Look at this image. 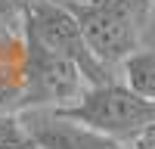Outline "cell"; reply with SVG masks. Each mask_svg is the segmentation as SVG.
I'll return each instance as SVG.
<instances>
[{"mask_svg": "<svg viewBox=\"0 0 155 149\" xmlns=\"http://www.w3.org/2000/svg\"><path fill=\"white\" fill-rule=\"evenodd\" d=\"M90 81L68 56L56 53L25 34L22 59V90L25 109H65L84 96Z\"/></svg>", "mask_w": 155, "mask_h": 149, "instance_id": "277c9868", "label": "cell"}, {"mask_svg": "<svg viewBox=\"0 0 155 149\" xmlns=\"http://www.w3.org/2000/svg\"><path fill=\"white\" fill-rule=\"evenodd\" d=\"M121 74H124V84L130 90H137L146 99H155V47L137 50L130 59H124Z\"/></svg>", "mask_w": 155, "mask_h": 149, "instance_id": "8992f818", "label": "cell"}, {"mask_svg": "<svg viewBox=\"0 0 155 149\" xmlns=\"http://www.w3.org/2000/svg\"><path fill=\"white\" fill-rule=\"evenodd\" d=\"M25 6H28V0H0V19H3V22H12V25H19V28H22Z\"/></svg>", "mask_w": 155, "mask_h": 149, "instance_id": "52a82bcc", "label": "cell"}, {"mask_svg": "<svg viewBox=\"0 0 155 149\" xmlns=\"http://www.w3.org/2000/svg\"><path fill=\"white\" fill-rule=\"evenodd\" d=\"M87 37L90 50L102 65H124L137 50L152 22L155 0H62Z\"/></svg>", "mask_w": 155, "mask_h": 149, "instance_id": "6da1fadb", "label": "cell"}, {"mask_svg": "<svg viewBox=\"0 0 155 149\" xmlns=\"http://www.w3.org/2000/svg\"><path fill=\"white\" fill-rule=\"evenodd\" d=\"M56 112L130 146H137L149 131H155V99L140 96L124 81L87 87L74 106L56 109Z\"/></svg>", "mask_w": 155, "mask_h": 149, "instance_id": "7a4b0ae2", "label": "cell"}, {"mask_svg": "<svg viewBox=\"0 0 155 149\" xmlns=\"http://www.w3.org/2000/svg\"><path fill=\"white\" fill-rule=\"evenodd\" d=\"M137 146H140V149H155V131H149V134H146Z\"/></svg>", "mask_w": 155, "mask_h": 149, "instance_id": "ba28073f", "label": "cell"}, {"mask_svg": "<svg viewBox=\"0 0 155 149\" xmlns=\"http://www.w3.org/2000/svg\"><path fill=\"white\" fill-rule=\"evenodd\" d=\"M22 118L28 124V134L37 149H140L130 143L112 140L56 109H25Z\"/></svg>", "mask_w": 155, "mask_h": 149, "instance_id": "5b68a950", "label": "cell"}, {"mask_svg": "<svg viewBox=\"0 0 155 149\" xmlns=\"http://www.w3.org/2000/svg\"><path fill=\"white\" fill-rule=\"evenodd\" d=\"M22 31L28 37H34L37 44H44L50 50H56V53L68 56L74 65L84 71L90 87L112 81L109 65H102L96 59V53L90 50L81 25L74 19V12L62 3V0H28L25 16H22Z\"/></svg>", "mask_w": 155, "mask_h": 149, "instance_id": "3957f363", "label": "cell"}]
</instances>
